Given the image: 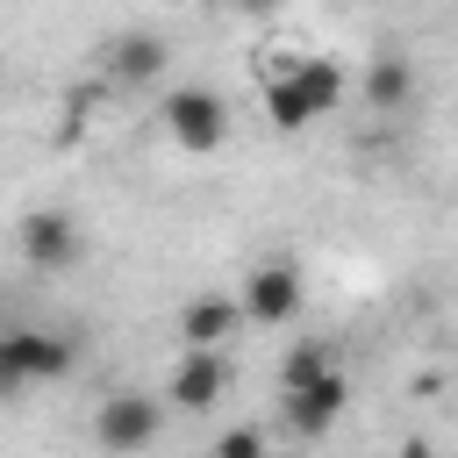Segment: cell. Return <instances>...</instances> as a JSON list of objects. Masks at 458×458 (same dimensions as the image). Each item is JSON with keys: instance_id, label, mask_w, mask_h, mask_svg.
I'll use <instances>...</instances> for the list:
<instances>
[{"instance_id": "obj_15", "label": "cell", "mask_w": 458, "mask_h": 458, "mask_svg": "<svg viewBox=\"0 0 458 458\" xmlns=\"http://www.w3.org/2000/svg\"><path fill=\"white\" fill-rule=\"evenodd\" d=\"M229 7H236V14H272L279 0H229Z\"/></svg>"}, {"instance_id": "obj_5", "label": "cell", "mask_w": 458, "mask_h": 458, "mask_svg": "<svg viewBox=\"0 0 458 458\" xmlns=\"http://www.w3.org/2000/svg\"><path fill=\"white\" fill-rule=\"evenodd\" d=\"M165 57H172V43H165L157 29H122V36L100 50V72H107L114 86H150V79L165 72Z\"/></svg>"}, {"instance_id": "obj_9", "label": "cell", "mask_w": 458, "mask_h": 458, "mask_svg": "<svg viewBox=\"0 0 458 458\" xmlns=\"http://www.w3.org/2000/svg\"><path fill=\"white\" fill-rule=\"evenodd\" d=\"M279 79H293L308 114H336L344 107V64L336 57H279Z\"/></svg>"}, {"instance_id": "obj_14", "label": "cell", "mask_w": 458, "mask_h": 458, "mask_svg": "<svg viewBox=\"0 0 458 458\" xmlns=\"http://www.w3.org/2000/svg\"><path fill=\"white\" fill-rule=\"evenodd\" d=\"M258 451H265V437H258V429H229V437H215V444H208V458H258Z\"/></svg>"}, {"instance_id": "obj_8", "label": "cell", "mask_w": 458, "mask_h": 458, "mask_svg": "<svg viewBox=\"0 0 458 458\" xmlns=\"http://www.w3.org/2000/svg\"><path fill=\"white\" fill-rule=\"evenodd\" d=\"M344 408H351V379L329 365L315 386H301V394H286V422L301 429V437H322V429H336L344 422Z\"/></svg>"}, {"instance_id": "obj_10", "label": "cell", "mask_w": 458, "mask_h": 458, "mask_svg": "<svg viewBox=\"0 0 458 458\" xmlns=\"http://www.w3.org/2000/svg\"><path fill=\"white\" fill-rule=\"evenodd\" d=\"M365 100H372L379 114H401V107L415 100V64H408V50H372V64H365Z\"/></svg>"}, {"instance_id": "obj_11", "label": "cell", "mask_w": 458, "mask_h": 458, "mask_svg": "<svg viewBox=\"0 0 458 458\" xmlns=\"http://www.w3.org/2000/svg\"><path fill=\"white\" fill-rule=\"evenodd\" d=\"M14 351H21V372H29V379H64V372H72V336L14 329Z\"/></svg>"}, {"instance_id": "obj_3", "label": "cell", "mask_w": 458, "mask_h": 458, "mask_svg": "<svg viewBox=\"0 0 458 458\" xmlns=\"http://www.w3.org/2000/svg\"><path fill=\"white\" fill-rule=\"evenodd\" d=\"M14 243H21V258H29L36 272H72V265H79V222H72V215H57V208L21 215Z\"/></svg>"}, {"instance_id": "obj_17", "label": "cell", "mask_w": 458, "mask_h": 458, "mask_svg": "<svg viewBox=\"0 0 458 458\" xmlns=\"http://www.w3.org/2000/svg\"><path fill=\"white\" fill-rule=\"evenodd\" d=\"M258 458H272V451H258Z\"/></svg>"}, {"instance_id": "obj_2", "label": "cell", "mask_w": 458, "mask_h": 458, "mask_svg": "<svg viewBox=\"0 0 458 458\" xmlns=\"http://www.w3.org/2000/svg\"><path fill=\"white\" fill-rule=\"evenodd\" d=\"M157 429H165V408H157L150 394H107L100 415H93V444H100L107 458H136V451H150Z\"/></svg>"}, {"instance_id": "obj_12", "label": "cell", "mask_w": 458, "mask_h": 458, "mask_svg": "<svg viewBox=\"0 0 458 458\" xmlns=\"http://www.w3.org/2000/svg\"><path fill=\"white\" fill-rule=\"evenodd\" d=\"M329 372V351L322 344H293L286 358H279V394H301V386H315Z\"/></svg>"}, {"instance_id": "obj_16", "label": "cell", "mask_w": 458, "mask_h": 458, "mask_svg": "<svg viewBox=\"0 0 458 458\" xmlns=\"http://www.w3.org/2000/svg\"><path fill=\"white\" fill-rule=\"evenodd\" d=\"M401 458H429V444H422V437H408V444H401Z\"/></svg>"}, {"instance_id": "obj_6", "label": "cell", "mask_w": 458, "mask_h": 458, "mask_svg": "<svg viewBox=\"0 0 458 458\" xmlns=\"http://www.w3.org/2000/svg\"><path fill=\"white\" fill-rule=\"evenodd\" d=\"M236 329H243V301H229V293H193L179 308L186 351H222V344H236Z\"/></svg>"}, {"instance_id": "obj_7", "label": "cell", "mask_w": 458, "mask_h": 458, "mask_svg": "<svg viewBox=\"0 0 458 458\" xmlns=\"http://www.w3.org/2000/svg\"><path fill=\"white\" fill-rule=\"evenodd\" d=\"M293 308H301V272H293V265H258V272L243 279V322L279 329Z\"/></svg>"}, {"instance_id": "obj_1", "label": "cell", "mask_w": 458, "mask_h": 458, "mask_svg": "<svg viewBox=\"0 0 458 458\" xmlns=\"http://www.w3.org/2000/svg\"><path fill=\"white\" fill-rule=\"evenodd\" d=\"M157 114H165V136H172L179 150H193V157H208V150L229 143V107H222V93H208V86H172Z\"/></svg>"}, {"instance_id": "obj_13", "label": "cell", "mask_w": 458, "mask_h": 458, "mask_svg": "<svg viewBox=\"0 0 458 458\" xmlns=\"http://www.w3.org/2000/svg\"><path fill=\"white\" fill-rule=\"evenodd\" d=\"M265 114H272V129H308V122H315L308 100L293 93V79H272V86H265Z\"/></svg>"}, {"instance_id": "obj_4", "label": "cell", "mask_w": 458, "mask_h": 458, "mask_svg": "<svg viewBox=\"0 0 458 458\" xmlns=\"http://www.w3.org/2000/svg\"><path fill=\"white\" fill-rule=\"evenodd\" d=\"M222 394H229V358H222V351H186V358L172 365V386H165V401H172V408L208 415Z\"/></svg>"}]
</instances>
